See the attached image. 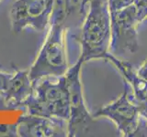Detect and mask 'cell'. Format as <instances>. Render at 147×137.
<instances>
[{
	"label": "cell",
	"instance_id": "12",
	"mask_svg": "<svg viewBox=\"0 0 147 137\" xmlns=\"http://www.w3.org/2000/svg\"><path fill=\"white\" fill-rule=\"evenodd\" d=\"M0 136H18L17 124H0Z\"/></svg>",
	"mask_w": 147,
	"mask_h": 137
},
{
	"label": "cell",
	"instance_id": "4",
	"mask_svg": "<svg viewBox=\"0 0 147 137\" xmlns=\"http://www.w3.org/2000/svg\"><path fill=\"white\" fill-rule=\"evenodd\" d=\"M141 23L134 5L110 13L109 50L115 56L135 53L140 48L138 26Z\"/></svg>",
	"mask_w": 147,
	"mask_h": 137
},
{
	"label": "cell",
	"instance_id": "5",
	"mask_svg": "<svg viewBox=\"0 0 147 137\" xmlns=\"http://www.w3.org/2000/svg\"><path fill=\"white\" fill-rule=\"evenodd\" d=\"M83 63L80 61L69 68L65 77L70 92V117L68 120V136H83L88 134L95 118L86 109L83 96L80 71Z\"/></svg>",
	"mask_w": 147,
	"mask_h": 137
},
{
	"label": "cell",
	"instance_id": "13",
	"mask_svg": "<svg viewBox=\"0 0 147 137\" xmlns=\"http://www.w3.org/2000/svg\"><path fill=\"white\" fill-rule=\"evenodd\" d=\"M12 74H7L2 71H0V95H3L7 90L9 80L11 79Z\"/></svg>",
	"mask_w": 147,
	"mask_h": 137
},
{
	"label": "cell",
	"instance_id": "2",
	"mask_svg": "<svg viewBox=\"0 0 147 137\" xmlns=\"http://www.w3.org/2000/svg\"><path fill=\"white\" fill-rule=\"evenodd\" d=\"M28 114L69 120L70 92L65 75L56 81L48 78L40 80L34 85L31 96L25 102Z\"/></svg>",
	"mask_w": 147,
	"mask_h": 137
},
{
	"label": "cell",
	"instance_id": "10",
	"mask_svg": "<svg viewBox=\"0 0 147 137\" xmlns=\"http://www.w3.org/2000/svg\"><path fill=\"white\" fill-rule=\"evenodd\" d=\"M78 6L79 0H53L50 26H63L67 29V23Z\"/></svg>",
	"mask_w": 147,
	"mask_h": 137
},
{
	"label": "cell",
	"instance_id": "9",
	"mask_svg": "<svg viewBox=\"0 0 147 137\" xmlns=\"http://www.w3.org/2000/svg\"><path fill=\"white\" fill-rule=\"evenodd\" d=\"M34 90L29 70L18 71L9 80L7 90L2 95L6 108L24 106Z\"/></svg>",
	"mask_w": 147,
	"mask_h": 137
},
{
	"label": "cell",
	"instance_id": "15",
	"mask_svg": "<svg viewBox=\"0 0 147 137\" xmlns=\"http://www.w3.org/2000/svg\"><path fill=\"white\" fill-rule=\"evenodd\" d=\"M138 108H139L140 113L142 117H144L145 119H147V97L145 98V100H144L141 102L136 103Z\"/></svg>",
	"mask_w": 147,
	"mask_h": 137
},
{
	"label": "cell",
	"instance_id": "6",
	"mask_svg": "<svg viewBox=\"0 0 147 137\" xmlns=\"http://www.w3.org/2000/svg\"><path fill=\"white\" fill-rule=\"evenodd\" d=\"M93 117H106L111 120L123 136L134 137L139 129L142 115L128 86L121 95L112 102L98 110Z\"/></svg>",
	"mask_w": 147,
	"mask_h": 137
},
{
	"label": "cell",
	"instance_id": "11",
	"mask_svg": "<svg viewBox=\"0 0 147 137\" xmlns=\"http://www.w3.org/2000/svg\"><path fill=\"white\" fill-rule=\"evenodd\" d=\"M133 5V0H108L109 12H117Z\"/></svg>",
	"mask_w": 147,
	"mask_h": 137
},
{
	"label": "cell",
	"instance_id": "3",
	"mask_svg": "<svg viewBox=\"0 0 147 137\" xmlns=\"http://www.w3.org/2000/svg\"><path fill=\"white\" fill-rule=\"evenodd\" d=\"M65 29L63 26H51L38 57L29 70L34 85L44 78L62 77L69 70L64 45Z\"/></svg>",
	"mask_w": 147,
	"mask_h": 137
},
{
	"label": "cell",
	"instance_id": "7",
	"mask_svg": "<svg viewBox=\"0 0 147 137\" xmlns=\"http://www.w3.org/2000/svg\"><path fill=\"white\" fill-rule=\"evenodd\" d=\"M53 0H17L10 9L11 29L20 33L26 27L43 31L50 24Z\"/></svg>",
	"mask_w": 147,
	"mask_h": 137
},
{
	"label": "cell",
	"instance_id": "1",
	"mask_svg": "<svg viewBox=\"0 0 147 137\" xmlns=\"http://www.w3.org/2000/svg\"><path fill=\"white\" fill-rule=\"evenodd\" d=\"M89 9L76 39L81 45L78 61L83 64L91 59H103L109 52L110 12L108 0H90Z\"/></svg>",
	"mask_w": 147,
	"mask_h": 137
},
{
	"label": "cell",
	"instance_id": "8",
	"mask_svg": "<svg viewBox=\"0 0 147 137\" xmlns=\"http://www.w3.org/2000/svg\"><path fill=\"white\" fill-rule=\"evenodd\" d=\"M18 136L63 137L68 136V121L28 114L17 123Z\"/></svg>",
	"mask_w": 147,
	"mask_h": 137
},
{
	"label": "cell",
	"instance_id": "14",
	"mask_svg": "<svg viewBox=\"0 0 147 137\" xmlns=\"http://www.w3.org/2000/svg\"><path fill=\"white\" fill-rule=\"evenodd\" d=\"M137 72L142 79H144L147 82V59L142 64L141 67L137 70Z\"/></svg>",
	"mask_w": 147,
	"mask_h": 137
}]
</instances>
